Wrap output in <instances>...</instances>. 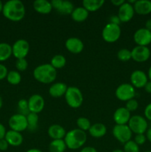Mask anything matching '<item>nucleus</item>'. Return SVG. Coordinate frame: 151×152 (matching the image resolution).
Here are the masks:
<instances>
[{
	"label": "nucleus",
	"instance_id": "1",
	"mask_svg": "<svg viewBox=\"0 0 151 152\" xmlns=\"http://www.w3.org/2000/svg\"><path fill=\"white\" fill-rule=\"evenodd\" d=\"M4 17L12 22H19L25 16V7L20 0H9L3 6Z\"/></svg>",
	"mask_w": 151,
	"mask_h": 152
},
{
	"label": "nucleus",
	"instance_id": "2",
	"mask_svg": "<svg viewBox=\"0 0 151 152\" xmlns=\"http://www.w3.org/2000/svg\"><path fill=\"white\" fill-rule=\"evenodd\" d=\"M33 77L39 83L50 84L56 79L57 71L50 64H42L34 69Z\"/></svg>",
	"mask_w": 151,
	"mask_h": 152
},
{
	"label": "nucleus",
	"instance_id": "3",
	"mask_svg": "<svg viewBox=\"0 0 151 152\" xmlns=\"http://www.w3.org/2000/svg\"><path fill=\"white\" fill-rule=\"evenodd\" d=\"M67 148L71 150L78 149L81 148L87 141L86 132L78 129H72L66 133L64 138Z\"/></svg>",
	"mask_w": 151,
	"mask_h": 152
},
{
	"label": "nucleus",
	"instance_id": "4",
	"mask_svg": "<svg viewBox=\"0 0 151 152\" xmlns=\"http://www.w3.org/2000/svg\"><path fill=\"white\" fill-rule=\"evenodd\" d=\"M68 105L73 108H78L82 105L83 94L79 88L75 86H70L65 95Z\"/></svg>",
	"mask_w": 151,
	"mask_h": 152
},
{
	"label": "nucleus",
	"instance_id": "5",
	"mask_svg": "<svg viewBox=\"0 0 151 152\" xmlns=\"http://www.w3.org/2000/svg\"><path fill=\"white\" fill-rule=\"evenodd\" d=\"M127 125L131 132L136 134H144L147 131V121L145 117L140 115H134L130 117Z\"/></svg>",
	"mask_w": 151,
	"mask_h": 152
},
{
	"label": "nucleus",
	"instance_id": "6",
	"mask_svg": "<svg viewBox=\"0 0 151 152\" xmlns=\"http://www.w3.org/2000/svg\"><path fill=\"white\" fill-rule=\"evenodd\" d=\"M121 28L119 25L112 23L107 24L102 30V38L108 43L115 42L121 36Z\"/></svg>",
	"mask_w": 151,
	"mask_h": 152
},
{
	"label": "nucleus",
	"instance_id": "7",
	"mask_svg": "<svg viewBox=\"0 0 151 152\" xmlns=\"http://www.w3.org/2000/svg\"><path fill=\"white\" fill-rule=\"evenodd\" d=\"M115 94L117 99L119 100L127 102L130 99H134V96L136 95V90L131 84L123 83L117 88Z\"/></svg>",
	"mask_w": 151,
	"mask_h": 152
},
{
	"label": "nucleus",
	"instance_id": "8",
	"mask_svg": "<svg viewBox=\"0 0 151 152\" xmlns=\"http://www.w3.org/2000/svg\"><path fill=\"white\" fill-rule=\"evenodd\" d=\"M9 127L10 130L18 132H22L28 128L26 116L21 114H16L10 117L8 121Z\"/></svg>",
	"mask_w": 151,
	"mask_h": 152
},
{
	"label": "nucleus",
	"instance_id": "9",
	"mask_svg": "<svg viewBox=\"0 0 151 152\" xmlns=\"http://www.w3.org/2000/svg\"><path fill=\"white\" fill-rule=\"evenodd\" d=\"M133 132L128 125H115L113 129V137L121 143L124 144L130 140Z\"/></svg>",
	"mask_w": 151,
	"mask_h": 152
},
{
	"label": "nucleus",
	"instance_id": "10",
	"mask_svg": "<svg viewBox=\"0 0 151 152\" xmlns=\"http://www.w3.org/2000/svg\"><path fill=\"white\" fill-rule=\"evenodd\" d=\"M29 42L23 39L16 40L12 45V53L17 59H25L29 53Z\"/></svg>",
	"mask_w": 151,
	"mask_h": 152
},
{
	"label": "nucleus",
	"instance_id": "11",
	"mask_svg": "<svg viewBox=\"0 0 151 152\" xmlns=\"http://www.w3.org/2000/svg\"><path fill=\"white\" fill-rule=\"evenodd\" d=\"M133 39L137 45L147 47L151 43V31L145 28H139L135 32Z\"/></svg>",
	"mask_w": 151,
	"mask_h": 152
},
{
	"label": "nucleus",
	"instance_id": "12",
	"mask_svg": "<svg viewBox=\"0 0 151 152\" xmlns=\"http://www.w3.org/2000/svg\"><path fill=\"white\" fill-rule=\"evenodd\" d=\"M132 59L137 62H144L150 56V50L145 46L137 45L131 50Z\"/></svg>",
	"mask_w": 151,
	"mask_h": 152
},
{
	"label": "nucleus",
	"instance_id": "13",
	"mask_svg": "<svg viewBox=\"0 0 151 152\" xmlns=\"http://www.w3.org/2000/svg\"><path fill=\"white\" fill-rule=\"evenodd\" d=\"M28 108L30 112L38 114L44 107V99L41 95L33 94L28 99Z\"/></svg>",
	"mask_w": 151,
	"mask_h": 152
},
{
	"label": "nucleus",
	"instance_id": "14",
	"mask_svg": "<svg viewBox=\"0 0 151 152\" xmlns=\"http://www.w3.org/2000/svg\"><path fill=\"white\" fill-rule=\"evenodd\" d=\"M130 82L134 88H142L144 87L148 82V77L143 71L136 70L130 75Z\"/></svg>",
	"mask_w": 151,
	"mask_h": 152
},
{
	"label": "nucleus",
	"instance_id": "15",
	"mask_svg": "<svg viewBox=\"0 0 151 152\" xmlns=\"http://www.w3.org/2000/svg\"><path fill=\"white\" fill-rule=\"evenodd\" d=\"M135 14V10L133 5L125 1L122 5L118 8V16L121 22H127L131 20Z\"/></svg>",
	"mask_w": 151,
	"mask_h": 152
},
{
	"label": "nucleus",
	"instance_id": "16",
	"mask_svg": "<svg viewBox=\"0 0 151 152\" xmlns=\"http://www.w3.org/2000/svg\"><path fill=\"white\" fill-rule=\"evenodd\" d=\"M130 117V112L125 107L117 108L113 114V120L116 125H127Z\"/></svg>",
	"mask_w": 151,
	"mask_h": 152
},
{
	"label": "nucleus",
	"instance_id": "17",
	"mask_svg": "<svg viewBox=\"0 0 151 152\" xmlns=\"http://www.w3.org/2000/svg\"><path fill=\"white\" fill-rule=\"evenodd\" d=\"M65 47L67 50L74 54L80 53L84 49V44L80 39L70 37L65 42Z\"/></svg>",
	"mask_w": 151,
	"mask_h": 152
},
{
	"label": "nucleus",
	"instance_id": "18",
	"mask_svg": "<svg viewBox=\"0 0 151 152\" xmlns=\"http://www.w3.org/2000/svg\"><path fill=\"white\" fill-rule=\"evenodd\" d=\"M4 139L8 142L9 145L14 147H17L22 145L24 140L23 137L20 132H15L13 130L7 131Z\"/></svg>",
	"mask_w": 151,
	"mask_h": 152
},
{
	"label": "nucleus",
	"instance_id": "19",
	"mask_svg": "<svg viewBox=\"0 0 151 152\" xmlns=\"http://www.w3.org/2000/svg\"><path fill=\"white\" fill-rule=\"evenodd\" d=\"M135 13L139 15H147L151 13V1L138 0L133 4Z\"/></svg>",
	"mask_w": 151,
	"mask_h": 152
},
{
	"label": "nucleus",
	"instance_id": "20",
	"mask_svg": "<svg viewBox=\"0 0 151 152\" xmlns=\"http://www.w3.org/2000/svg\"><path fill=\"white\" fill-rule=\"evenodd\" d=\"M47 134L53 140H64L66 135V131L60 125L53 124L49 127Z\"/></svg>",
	"mask_w": 151,
	"mask_h": 152
},
{
	"label": "nucleus",
	"instance_id": "21",
	"mask_svg": "<svg viewBox=\"0 0 151 152\" xmlns=\"http://www.w3.org/2000/svg\"><path fill=\"white\" fill-rule=\"evenodd\" d=\"M68 88L67 85L64 83L59 82V83H53L49 89V94L55 98L61 97L62 96H65Z\"/></svg>",
	"mask_w": 151,
	"mask_h": 152
},
{
	"label": "nucleus",
	"instance_id": "22",
	"mask_svg": "<svg viewBox=\"0 0 151 152\" xmlns=\"http://www.w3.org/2000/svg\"><path fill=\"white\" fill-rule=\"evenodd\" d=\"M33 5L34 10L41 14H48L53 9L51 2L47 0H36Z\"/></svg>",
	"mask_w": 151,
	"mask_h": 152
},
{
	"label": "nucleus",
	"instance_id": "23",
	"mask_svg": "<svg viewBox=\"0 0 151 152\" xmlns=\"http://www.w3.org/2000/svg\"><path fill=\"white\" fill-rule=\"evenodd\" d=\"M89 134L94 138H101L105 136L107 133V128L103 123H97L91 125L89 129Z\"/></svg>",
	"mask_w": 151,
	"mask_h": 152
},
{
	"label": "nucleus",
	"instance_id": "24",
	"mask_svg": "<svg viewBox=\"0 0 151 152\" xmlns=\"http://www.w3.org/2000/svg\"><path fill=\"white\" fill-rule=\"evenodd\" d=\"M89 16V12L84 7H76L71 13V17L75 22H81L85 21Z\"/></svg>",
	"mask_w": 151,
	"mask_h": 152
},
{
	"label": "nucleus",
	"instance_id": "25",
	"mask_svg": "<svg viewBox=\"0 0 151 152\" xmlns=\"http://www.w3.org/2000/svg\"><path fill=\"white\" fill-rule=\"evenodd\" d=\"M105 4L104 0H84L83 7L88 12H94L100 9Z\"/></svg>",
	"mask_w": 151,
	"mask_h": 152
},
{
	"label": "nucleus",
	"instance_id": "26",
	"mask_svg": "<svg viewBox=\"0 0 151 152\" xmlns=\"http://www.w3.org/2000/svg\"><path fill=\"white\" fill-rule=\"evenodd\" d=\"M67 145L64 140H53L49 145L50 152H65Z\"/></svg>",
	"mask_w": 151,
	"mask_h": 152
},
{
	"label": "nucleus",
	"instance_id": "27",
	"mask_svg": "<svg viewBox=\"0 0 151 152\" xmlns=\"http://www.w3.org/2000/svg\"><path fill=\"white\" fill-rule=\"evenodd\" d=\"M12 53V46L6 42L0 43V62H4L10 57Z\"/></svg>",
	"mask_w": 151,
	"mask_h": 152
},
{
	"label": "nucleus",
	"instance_id": "28",
	"mask_svg": "<svg viewBox=\"0 0 151 152\" xmlns=\"http://www.w3.org/2000/svg\"><path fill=\"white\" fill-rule=\"evenodd\" d=\"M50 64L55 69H60L64 68L66 65V58L63 55H55L50 60Z\"/></svg>",
	"mask_w": 151,
	"mask_h": 152
},
{
	"label": "nucleus",
	"instance_id": "29",
	"mask_svg": "<svg viewBox=\"0 0 151 152\" xmlns=\"http://www.w3.org/2000/svg\"><path fill=\"white\" fill-rule=\"evenodd\" d=\"M6 79L10 85L16 86V85H19L22 81V76L19 71H10L7 73Z\"/></svg>",
	"mask_w": 151,
	"mask_h": 152
},
{
	"label": "nucleus",
	"instance_id": "30",
	"mask_svg": "<svg viewBox=\"0 0 151 152\" xmlns=\"http://www.w3.org/2000/svg\"><path fill=\"white\" fill-rule=\"evenodd\" d=\"M74 5L70 1H62V5L57 10L59 13L63 15H69L73 13L74 10Z\"/></svg>",
	"mask_w": 151,
	"mask_h": 152
},
{
	"label": "nucleus",
	"instance_id": "31",
	"mask_svg": "<svg viewBox=\"0 0 151 152\" xmlns=\"http://www.w3.org/2000/svg\"><path fill=\"white\" fill-rule=\"evenodd\" d=\"M27 121H28V128L30 130L34 131L36 130L37 127V125L38 123V114L30 112L28 115L26 116Z\"/></svg>",
	"mask_w": 151,
	"mask_h": 152
},
{
	"label": "nucleus",
	"instance_id": "32",
	"mask_svg": "<svg viewBox=\"0 0 151 152\" xmlns=\"http://www.w3.org/2000/svg\"><path fill=\"white\" fill-rule=\"evenodd\" d=\"M76 124L78 129H80V130L81 131H84V132L89 131L90 126H91L90 120L87 118H86V117H79V118L77 119Z\"/></svg>",
	"mask_w": 151,
	"mask_h": 152
},
{
	"label": "nucleus",
	"instance_id": "33",
	"mask_svg": "<svg viewBox=\"0 0 151 152\" xmlns=\"http://www.w3.org/2000/svg\"><path fill=\"white\" fill-rule=\"evenodd\" d=\"M117 57L121 62H127L132 59L131 50L127 48H122L117 53Z\"/></svg>",
	"mask_w": 151,
	"mask_h": 152
},
{
	"label": "nucleus",
	"instance_id": "34",
	"mask_svg": "<svg viewBox=\"0 0 151 152\" xmlns=\"http://www.w3.org/2000/svg\"><path fill=\"white\" fill-rule=\"evenodd\" d=\"M18 108H19V114L27 116L30 113L28 108V101L25 99H22L18 102Z\"/></svg>",
	"mask_w": 151,
	"mask_h": 152
},
{
	"label": "nucleus",
	"instance_id": "35",
	"mask_svg": "<svg viewBox=\"0 0 151 152\" xmlns=\"http://www.w3.org/2000/svg\"><path fill=\"white\" fill-rule=\"evenodd\" d=\"M124 152H139V145H138L134 140H131L127 142L124 144Z\"/></svg>",
	"mask_w": 151,
	"mask_h": 152
},
{
	"label": "nucleus",
	"instance_id": "36",
	"mask_svg": "<svg viewBox=\"0 0 151 152\" xmlns=\"http://www.w3.org/2000/svg\"><path fill=\"white\" fill-rule=\"evenodd\" d=\"M28 67V62L26 59H19L16 61V68L19 71H25Z\"/></svg>",
	"mask_w": 151,
	"mask_h": 152
},
{
	"label": "nucleus",
	"instance_id": "37",
	"mask_svg": "<svg viewBox=\"0 0 151 152\" xmlns=\"http://www.w3.org/2000/svg\"><path fill=\"white\" fill-rule=\"evenodd\" d=\"M125 108H127L130 112H131V111H135L137 110L138 108H139V103H138L136 99H130V100L127 101V102H126Z\"/></svg>",
	"mask_w": 151,
	"mask_h": 152
},
{
	"label": "nucleus",
	"instance_id": "38",
	"mask_svg": "<svg viewBox=\"0 0 151 152\" xmlns=\"http://www.w3.org/2000/svg\"><path fill=\"white\" fill-rule=\"evenodd\" d=\"M147 137L146 135L144 134H136L134 139V142L137 144L138 145H142L146 142Z\"/></svg>",
	"mask_w": 151,
	"mask_h": 152
},
{
	"label": "nucleus",
	"instance_id": "39",
	"mask_svg": "<svg viewBox=\"0 0 151 152\" xmlns=\"http://www.w3.org/2000/svg\"><path fill=\"white\" fill-rule=\"evenodd\" d=\"M7 73H8V71L5 65L0 63V80L5 79L7 77Z\"/></svg>",
	"mask_w": 151,
	"mask_h": 152
},
{
	"label": "nucleus",
	"instance_id": "40",
	"mask_svg": "<svg viewBox=\"0 0 151 152\" xmlns=\"http://www.w3.org/2000/svg\"><path fill=\"white\" fill-rule=\"evenodd\" d=\"M144 117L146 120L151 121V102L148 104L144 109Z\"/></svg>",
	"mask_w": 151,
	"mask_h": 152
},
{
	"label": "nucleus",
	"instance_id": "41",
	"mask_svg": "<svg viewBox=\"0 0 151 152\" xmlns=\"http://www.w3.org/2000/svg\"><path fill=\"white\" fill-rule=\"evenodd\" d=\"M9 147V144L8 142L6 141V140L2 139V140H0V151H4L6 150H7Z\"/></svg>",
	"mask_w": 151,
	"mask_h": 152
},
{
	"label": "nucleus",
	"instance_id": "42",
	"mask_svg": "<svg viewBox=\"0 0 151 152\" xmlns=\"http://www.w3.org/2000/svg\"><path fill=\"white\" fill-rule=\"evenodd\" d=\"M63 0H52L50 2H51L52 7L54 9H56V10H59V7L62 5V3Z\"/></svg>",
	"mask_w": 151,
	"mask_h": 152
},
{
	"label": "nucleus",
	"instance_id": "43",
	"mask_svg": "<svg viewBox=\"0 0 151 152\" xmlns=\"http://www.w3.org/2000/svg\"><path fill=\"white\" fill-rule=\"evenodd\" d=\"M121 20L120 19L118 18V15H113L110 17V23H112L114 24V25H119L120 23H121Z\"/></svg>",
	"mask_w": 151,
	"mask_h": 152
},
{
	"label": "nucleus",
	"instance_id": "44",
	"mask_svg": "<svg viewBox=\"0 0 151 152\" xmlns=\"http://www.w3.org/2000/svg\"><path fill=\"white\" fill-rule=\"evenodd\" d=\"M6 132H7V131H6L4 126L0 123V140L4 139V137H5Z\"/></svg>",
	"mask_w": 151,
	"mask_h": 152
},
{
	"label": "nucleus",
	"instance_id": "45",
	"mask_svg": "<svg viewBox=\"0 0 151 152\" xmlns=\"http://www.w3.org/2000/svg\"><path fill=\"white\" fill-rule=\"evenodd\" d=\"M80 152H98L97 150L92 146H87L83 148Z\"/></svg>",
	"mask_w": 151,
	"mask_h": 152
},
{
	"label": "nucleus",
	"instance_id": "46",
	"mask_svg": "<svg viewBox=\"0 0 151 152\" xmlns=\"http://www.w3.org/2000/svg\"><path fill=\"white\" fill-rule=\"evenodd\" d=\"M124 2H125L124 0H111V3H112L114 6H116V7H120V6L122 5Z\"/></svg>",
	"mask_w": 151,
	"mask_h": 152
},
{
	"label": "nucleus",
	"instance_id": "47",
	"mask_svg": "<svg viewBox=\"0 0 151 152\" xmlns=\"http://www.w3.org/2000/svg\"><path fill=\"white\" fill-rule=\"evenodd\" d=\"M144 88L145 91L147 92L148 94H151V81H148Z\"/></svg>",
	"mask_w": 151,
	"mask_h": 152
},
{
	"label": "nucleus",
	"instance_id": "48",
	"mask_svg": "<svg viewBox=\"0 0 151 152\" xmlns=\"http://www.w3.org/2000/svg\"><path fill=\"white\" fill-rule=\"evenodd\" d=\"M145 28L147 29L148 31H151V19H147L145 22Z\"/></svg>",
	"mask_w": 151,
	"mask_h": 152
},
{
	"label": "nucleus",
	"instance_id": "49",
	"mask_svg": "<svg viewBox=\"0 0 151 152\" xmlns=\"http://www.w3.org/2000/svg\"><path fill=\"white\" fill-rule=\"evenodd\" d=\"M146 137L147 140H148L151 142V128H150V129H147V131Z\"/></svg>",
	"mask_w": 151,
	"mask_h": 152
},
{
	"label": "nucleus",
	"instance_id": "50",
	"mask_svg": "<svg viewBox=\"0 0 151 152\" xmlns=\"http://www.w3.org/2000/svg\"><path fill=\"white\" fill-rule=\"evenodd\" d=\"M26 152H42L41 150L38 149V148H30V149L28 150Z\"/></svg>",
	"mask_w": 151,
	"mask_h": 152
},
{
	"label": "nucleus",
	"instance_id": "51",
	"mask_svg": "<svg viewBox=\"0 0 151 152\" xmlns=\"http://www.w3.org/2000/svg\"><path fill=\"white\" fill-rule=\"evenodd\" d=\"M148 78L150 79V81H151V65L149 68V70H148V74H147Z\"/></svg>",
	"mask_w": 151,
	"mask_h": 152
},
{
	"label": "nucleus",
	"instance_id": "52",
	"mask_svg": "<svg viewBox=\"0 0 151 152\" xmlns=\"http://www.w3.org/2000/svg\"><path fill=\"white\" fill-rule=\"evenodd\" d=\"M3 6H4V4H3L2 1H1V0H0V13H2Z\"/></svg>",
	"mask_w": 151,
	"mask_h": 152
},
{
	"label": "nucleus",
	"instance_id": "53",
	"mask_svg": "<svg viewBox=\"0 0 151 152\" xmlns=\"http://www.w3.org/2000/svg\"><path fill=\"white\" fill-rule=\"evenodd\" d=\"M2 105H3V100H2V98H1V96H0V109H1V107H2Z\"/></svg>",
	"mask_w": 151,
	"mask_h": 152
},
{
	"label": "nucleus",
	"instance_id": "54",
	"mask_svg": "<svg viewBox=\"0 0 151 152\" xmlns=\"http://www.w3.org/2000/svg\"><path fill=\"white\" fill-rule=\"evenodd\" d=\"M112 152H124V151H123V150H121V149H115L114 150V151H113Z\"/></svg>",
	"mask_w": 151,
	"mask_h": 152
},
{
	"label": "nucleus",
	"instance_id": "55",
	"mask_svg": "<svg viewBox=\"0 0 151 152\" xmlns=\"http://www.w3.org/2000/svg\"><path fill=\"white\" fill-rule=\"evenodd\" d=\"M144 152H151V151H144Z\"/></svg>",
	"mask_w": 151,
	"mask_h": 152
},
{
	"label": "nucleus",
	"instance_id": "56",
	"mask_svg": "<svg viewBox=\"0 0 151 152\" xmlns=\"http://www.w3.org/2000/svg\"><path fill=\"white\" fill-rule=\"evenodd\" d=\"M0 152H1V151H0Z\"/></svg>",
	"mask_w": 151,
	"mask_h": 152
}]
</instances>
